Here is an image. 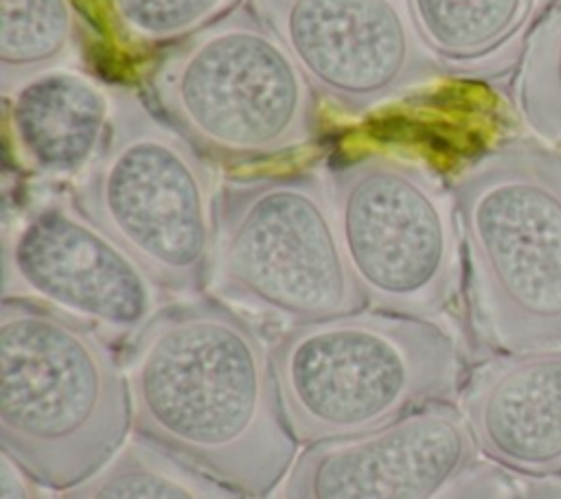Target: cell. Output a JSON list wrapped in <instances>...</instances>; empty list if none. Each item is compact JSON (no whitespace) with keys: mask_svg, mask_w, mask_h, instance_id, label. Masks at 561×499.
Listing matches in <instances>:
<instances>
[{"mask_svg":"<svg viewBox=\"0 0 561 499\" xmlns=\"http://www.w3.org/2000/svg\"><path fill=\"white\" fill-rule=\"evenodd\" d=\"M131 429L245 497L289 473L287 427L270 346L219 298L164 304L125 346Z\"/></svg>","mask_w":561,"mask_h":499,"instance_id":"obj_1","label":"cell"},{"mask_svg":"<svg viewBox=\"0 0 561 499\" xmlns=\"http://www.w3.org/2000/svg\"><path fill=\"white\" fill-rule=\"evenodd\" d=\"M451 195L473 339L500 355L561 348V149L504 140Z\"/></svg>","mask_w":561,"mask_h":499,"instance_id":"obj_2","label":"cell"},{"mask_svg":"<svg viewBox=\"0 0 561 499\" xmlns=\"http://www.w3.org/2000/svg\"><path fill=\"white\" fill-rule=\"evenodd\" d=\"M129 429V390L112 341L42 304L2 298V451L61 492L105 466Z\"/></svg>","mask_w":561,"mask_h":499,"instance_id":"obj_3","label":"cell"},{"mask_svg":"<svg viewBox=\"0 0 561 499\" xmlns=\"http://www.w3.org/2000/svg\"><path fill=\"white\" fill-rule=\"evenodd\" d=\"M270 357L287 427L302 444L370 433L445 403L462 372L445 326L379 309L289 326Z\"/></svg>","mask_w":561,"mask_h":499,"instance_id":"obj_4","label":"cell"},{"mask_svg":"<svg viewBox=\"0 0 561 499\" xmlns=\"http://www.w3.org/2000/svg\"><path fill=\"white\" fill-rule=\"evenodd\" d=\"M145 92L199 153L226 162L285 155L318 134L313 88L250 7L162 53Z\"/></svg>","mask_w":561,"mask_h":499,"instance_id":"obj_5","label":"cell"},{"mask_svg":"<svg viewBox=\"0 0 561 499\" xmlns=\"http://www.w3.org/2000/svg\"><path fill=\"white\" fill-rule=\"evenodd\" d=\"M112 90V125L75 204L167 293L208 287L217 188L204 155L131 88Z\"/></svg>","mask_w":561,"mask_h":499,"instance_id":"obj_6","label":"cell"},{"mask_svg":"<svg viewBox=\"0 0 561 499\" xmlns=\"http://www.w3.org/2000/svg\"><path fill=\"white\" fill-rule=\"evenodd\" d=\"M208 289L287 328L366 309L327 175L228 179L217 193Z\"/></svg>","mask_w":561,"mask_h":499,"instance_id":"obj_7","label":"cell"},{"mask_svg":"<svg viewBox=\"0 0 561 499\" xmlns=\"http://www.w3.org/2000/svg\"><path fill=\"white\" fill-rule=\"evenodd\" d=\"M340 239L368 309L436 317L458 293L454 195L423 166L366 153L329 169Z\"/></svg>","mask_w":561,"mask_h":499,"instance_id":"obj_8","label":"cell"},{"mask_svg":"<svg viewBox=\"0 0 561 499\" xmlns=\"http://www.w3.org/2000/svg\"><path fill=\"white\" fill-rule=\"evenodd\" d=\"M164 289L72 197L26 208L2 243V298L42 304L107 341H129L162 306Z\"/></svg>","mask_w":561,"mask_h":499,"instance_id":"obj_9","label":"cell"},{"mask_svg":"<svg viewBox=\"0 0 561 499\" xmlns=\"http://www.w3.org/2000/svg\"><path fill=\"white\" fill-rule=\"evenodd\" d=\"M313 92L362 116L434 81L443 63L423 42L408 0H248Z\"/></svg>","mask_w":561,"mask_h":499,"instance_id":"obj_10","label":"cell"},{"mask_svg":"<svg viewBox=\"0 0 561 499\" xmlns=\"http://www.w3.org/2000/svg\"><path fill=\"white\" fill-rule=\"evenodd\" d=\"M476 453L465 416L436 403L383 429L305 446L283 499H440Z\"/></svg>","mask_w":561,"mask_h":499,"instance_id":"obj_11","label":"cell"},{"mask_svg":"<svg viewBox=\"0 0 561 499\" xmlns=\"http://www.w3.org/2000/svg\"><path fill=\"white\" fill-rule=\"evenodd\" d=\"M460 414L491 464L530 479L561 477V348L484 363L462 390Z\"/></svg>","mask_w":561,"mask_h":499,"instance_id":"obj_12","label":"cell"},{"mask_svg":"<svg viewBox=\"0 0 561 499\" xmlns=\"http://www.w3.org/2000/svg\"><path fill=\"white\" fill-rule=\"evenodd\" d=\"M2 98L9 144L35 177L77 182L107 142L112 90L79 70L39 72Z\"/></svg>","mask_w":561,"mask_h":499,"instance_id":"obj_13","label":"cell"},{"mask_svg":"<svg viewBox=\"0 0 561 499\" xmlns=\"http://www.w3.org/2000/svg\"><path fill=\"white\" fill-rule=\"evenodd\" d=\"M414 24L443 66H486L530 28L539 0H408Z\"/></svg>","mask_w":561,"mask_h":499,"instance_id":"obj_14","label":"cell"},{"mask_svg":"<svg viewBox=\"0 0 561 499\" xmlns=\"http://www.w3.org/2000/svg\"><path fill=\"white\" fill-rule=\"evenodd\" d=\"M57 499H248L164 449L134 438L77 486Z\"/></svg>","mask_w":561,"mask_h":499,"instance_id":"obj_15","label":"cell"},{"mask_svg":"<svg viewBox=\"0 0 561 499\" xmlns=\"http://www.w3.org/2000/svg\"><path fill=\"white\" fill-rule=\"evenodd\" d=\"M72 0H0V92L64 68L77 46Z\"/></svg>","mask_w":561,"mask_h":499,"instance_id":"obj_16","label":"cell"},{"mask_svg":"<svg viewBox=\"0 0 561 499\" xmlns=\"http://www.w3.org/2000/svg\"><path fill=\"white\" fill-rule=\"evenodd\" d=\"M511 88L522 123L561 149V0H552L526 31Z\"/></svg>","mask_w":561,"mask_h":499,"instance_id":"obj_17","label":"cell"},{"mask_svg":"<svg viewBox=\"0 0 561 499\" xmlns=\"http://www.w3.org/2000/svg\"><path fill=\"white\" fill-rule=\"evenodd\" d=\"M241 0H105L118 35L136 46L178 44L239 7Z\"/></svg>","mask_w":561,"mask_h":499,"instance_id":"obj_18","label":"cell"},{"mask_svg":"<svg viewBox=\"0 0 561 499\" xmlns=\"http://www.w3.org/2000/svg\"><path fill=\"white\" fill-rule=\"evenodd\" d=\"M440 499H519V492L504 468L473 464Z\"/></svg>","mask_w":561,"mask_h":499,"instance_id":"obj_19","label":"cell"},{"mask_svg":"<svg viewBox=\"0 0 561 499\" xmlns=\"http://www.w3.org/2000/svg\"><path fill=\"white\" fill-rule=\"evenodd\" d=\"M0 499H57L9 453H0Z\"/></svg>","mask_w":561,"mask_h":499,"instance_id":"obj_20","label":"cell"},{"mask_svg":"<svg viewBox=\"0 0 561 499\" xmlns=\"http://www.w3.org/2000/svg\"><path fill=\"white\" fill-rule=\"evenodd\" d=\"M519 499H561V477L530 479L519 490Z\"/></svg>","mask_w":561,"mask_h":499,"instance_id":"obj_21","label":"cell"}]
</instances>
